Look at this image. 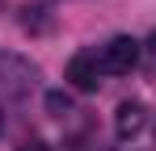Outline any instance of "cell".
I'll return each mask as SVG.
<instances>
[{"label": "cell", "mask_w": 156, "mask_h": 151, "mask_svg": "<svg viewBox=\"0 0 156 151\" xmlns=\"http://www.w3.org/2000/svg\"><path fill=\"white\" fill-rule=\"evenodd\" d=\"M144 122H148L144 101H122L118 113H114V130H118V139H135V134L144 130Z\"/></svg>", "instance_id": "obj_4"}, {"label": "cell", "mask_w": 156, "mask_h": 151, "mask_svg": "<svg viewBox=\"0 0 156 151\" xmlns=\"http://www.w3.org/2000/svg\"><path fill=\"white\" fill-rule=\"evenodd\" d=\"M68 80L76 92H93L101 84V55L97 50H76L72 63H68Z\"/></svg>", "instance_id": "obj_3"}, {"label": "cell", "mask_w": 156, "mask_h": 151, "mask_svg": "<svg viewBox=\"0 0 156 151\" xmlns=\"http://www.w3.org/2000/svg\"><path fill=\"white\" fill-rule=\"evenodd\" d=\"M21 25H26L30 34H47L51 29V17H47V8H26L21 13Z\"/></svg>", "instance_id": "obj_6"}, {"label": "cell", "mask_w": 156, "mask_h": 151, "mask_svg": "<svg viewBox=\"0 0 156 151\" xmlns=\"http://www.w3.org/2000/svg\"><path fill=\"white\" fill-rule=\"evenodd\" d=\"M34 80H38V67L21 59V55H13V50H0V84L13 92V97H21L26 88H34Z\"/></svg>", "instance_id": "obj_1"}, {"label": "cell", "mask_w": 156, "mask_h": 151, "mask_svg": "<svg viewBox=\"0 0 156 151\" xmlns=\"http://www.w3.org/2000/svg\"><path fill=\"white\" fill-rule=\"evenodd\" d=\"M0 126H4V118H0Z\"/></svg>", "instance_id": "obj_9"}, {"label": "cell", "mask_w": 156, "mask_h": 151, "mask_svg": "<svg viewBox=\"0 0 156 151\" xmlns=\"http://www.w3.org/2000/svg\"><path fill=\"white\" fill-rule=\"evenodd\" d=\"M148 50H152V55H156V29H152V38H148Z\"/></svg>", "instance_id": "obj_8"}, {"label": "cell", "mask_w": 156, "mask_h": 151, "mask_svg": "<svg viewBox=\"0 0 156 151\" xmlns=\"http://www.w3.org/2000/svg\"><path fill=\"white\" fill-rule=\"evenodd\" d=\"M135 63H139V42H135V38H127V34L110 38V42L101 46V72H110V76H127Z\"/></svg>", "instance_id": "obj_2"}, {"label": "cell", "mask_w": 156, "mask_h": 151, "mask_svg": "<svg viewBox=\"0 0 156 151\" xmlns=\"http://www.w3.org/2000/svg\"><path fill=\"white\" fill-rule=\"evenodd\" d=\"M21 151H47V143H38V139H30V143H21Z\"/></svg>", "instance_id": "obj_7"}, {"label": "cell", "mask_w": 156, "mask_h": 151, "mask_svg": "<svg viewBox=\"0 0 156 151\" xmlns=\"http://www.w3.org/2000/svg\"><path fill=\"white\" fill-rule=\"evenodd\" d=\"M42 105H47L51 118H68V113H72V97H68L63 88H51V92L42 97Z\"/></svg>", "instance_id": "obj_5"}]
</instances>
